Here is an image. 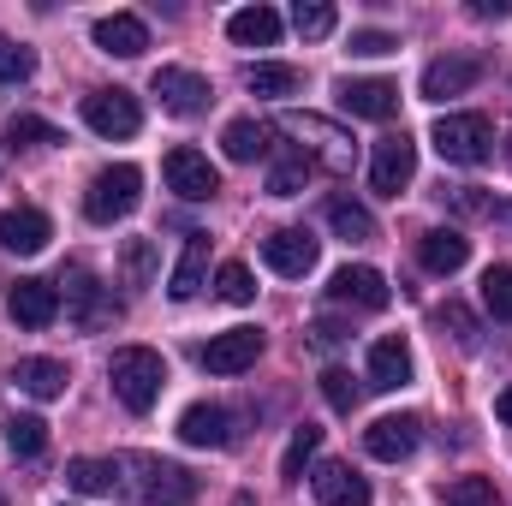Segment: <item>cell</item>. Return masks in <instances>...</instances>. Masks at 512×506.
<instances>
[{"label": "cell", "instance_id": "6da1fadb", "mask_svg": "<svg viewBox=\"0 0 512 506\" xmlns=\"http://www.w3.org/2000/svg\"><path fill=\"white\" fill-rule=\"evenodd\" d=\"M108 381H114L120 405L143 417V411H155V399H161V387H167V358L149 352V346H120L114 364H108Z\"/></svg>", "mask_w": 512, "mask_h": 506}, {"label": "cell", "instance_id": "7a4b0ae2", "mask_svg": "<svg viewBox=\"0 0 512 506\" xmlns=\"http://www.w3.org/2000/svg\"><path fill=\"white\" fill-rule=\"evenodd\" d=\"M280 131L298 137V155H304V161L316 155L328 173H352V161H358L352 131H340L334 120H322V114H280Z\"/></svg>", "mask_w": 512, "mask_h": 506}, {"label": "cell", "instance_id": "3957f363", "mask_svg": "<svg viewBox=\"0 0 512 506\" xmlns=\"http://www.w3.org/2000/svg\"><path fill=\"white\" fill-rule=\"evenodd\" d=\"M137 203H143V173H137L131 161H120V167H102V173L90 179V191H84V215H90L96 227L126 221Z\"/></svg>", "mask_w": 512, "mask_h": 506}, {"label": "cell", "instance_id": "277c9868", "mask_svg": "<svg viewBox=\"0 0 512 506\" xmlns=\"http://www.w3.org/2000/svg\"><path fill=\"white\" fill-rule=\"evenodd\" d=\"M435 155L453 167H483L495 155V126L483 114H441L435 120Z\"/></svg>", "mask_w": 512, "mask_h": 506}, {"label": "cell", "instance_id": "5b68a950", "mask_svg": "<svg viewBox=\"0 0 512 506\" xmlns=\"http://www.w3.org/2000/svg\"><path fill=\"white\" fill-rule=\"evenodd\" d=\"M143 471V483H131V495L143 506H197V477L185 465H167V459H131Z\"/></svg>", "mask_w": 512, "mask_h": 506}, {"label": "cell", "instance_id": "8992f818", "mask_svg": "<svg viewBox=\"0 0 512 506\" xmlns=\"http://www.w3.org/2000/svg\"><path fill=\"white\" fill-rule=\"evenodd\" d=\"M84 126L96 131V137H137L143 108H137L131 90H90L84 96Z\"/></svg>", "mask_w": 512, "mask_h": 506}, {"label": "cell", "instance_id": "52a82bcc", "mask_svg": "<svg viewBox=\"0 0 512 506\" xmlns=\"http://www.w3.org/2000/svg\"><path fill=\"white\" fill-rule=\"evenodd\" d=\"M149 90H155V96H161V108H167V114H179V120H191V114H203V108L215 102L209 78H203V72H191V66H161Z\"/></svg>", "mask_w": 512, "mask_h": 506}, {"label": "cell", "instance_id": "ba28073f", "mask_svg": "<svg viewBox=\"0 0 512 506\" xmlns=\"http://www.w3.org/2000/svg\"><path fill=\"white\" fill-rule=\"evenodd\" d=\"M411 179H417V143H411L405 131H393V137L376 143V155H370V185H376L382 197H399Z\"/></svg>", "mask_w": 512, "mask_h": 506}, {"label": "cell", "instance_id": "9c48e42d", "mask_svg": "<svg viewBox=\"0 0 512 506\" xmlns=\"http://www.w3.org/2000/svg\"><path fill=\"white\" fill-rule=\"evenodd\" d=\"M161 173H167V191H179L185 203H209V197L221 191V173H215L209 155H197V149H167Z\"/></svg>", "mask_w": 512, "mask_h": 506}, {"label": "cell", "instance_id": "30bf717a", "mask_svg": "<svg viewBox=\"0 0 512 506\" xmlns=\"http://www.w3.org/2000/svg\"><path fill=\"white\" fill-rule=\"evenodd\" d=\"M197 358H203L209 376H245L256 358H262V328H227V334H215Z\"/></svg>", "mask_w": 512, "mask_h": 506}, {"label": "cell", "instance_id": "8fae6325", "mask_svg": "<svg viewBox=\"0 0 512 506\" xmlns=\"http://www.w3.org/2000/svg\"><path fill=\"white\" fill-rule=\"evenodd\" d=\"M328 298L334 304H352V310H387V274L382 268H364V262H346V268H334V280H328Z\"/></svg>", "mask_w": 512, "mask_h": 506}, {"label": "cell", "instance_id": "7c38bea8", "mask_svg": "<svg viewBox=\"0 0 512 506\" xmlns=\"http://www.w3.org/2000/svg\"><path fill=\"white\" fill-rule=\"evenodd\" d=\"M316 256H322V245H316L304 227H280V233L262 239V262H268L274 274H286V280H304V274L316 268Z\"/></svg>", "mask_w": 512, "mask_h": 506}, {"label": "cell", "instance_id": "4fadbf2b", "mask_svg": "<svg viewBox=\"0 0 512 506\" xmlns=\"http://www.w3.org/2000/svg\"><path fill=\"white\" fill-rule=\"evenodd\" d=\"M6 316H12L18 328H48V322L60 316V286H48V280H36V274L12 280V292H6Z\"/></svg>", "mask_w": 512, "mask_h": 506}, {"label": "cell", "instance_id": "5bb4252c", "mask_svg": "<svg viewBox=\"0 0 512 506\" xmlns=\"http://www.w3.org/2000/svg\"><path fill=\"white\" fill-rule=\"evenodd\" d=\"M340 108L352 120H393L399 114V84H387V78H346L340 84Z\"/></svg>", "mask_w": 512, "mask_h": 506}, {"label": "cell", "instance_id": "9a60e30c", "mask_svg": "<svg viewBox=\"0 0 512 506\" xmlns=\"http://www.w3.org/2000/svg\"><path fill=\"white\" fill-rule=\"evenodd\" d=\"M66 310H72V322H78L84 334H96V328H108V322L120 316V304L108 298V286H96L90 274H72V280H66Z\"/></svg>", "mask_w": 512, "mask_h": 506}, {"label": "cell", "instance_id": "2e32d148", "mask_svg": "<svg viewBox=\"0 0 512 506\" xmlns=\"http://www.w3.org/2000/svg\"><path fill=\"white\" fill-rule=\"evenodd\" d=\"M417 417H376L370 429H364V447H370V459H382V465H399V459H411L417 453Z\"/></svg>", "mask_w": 512, "mask_h": 506}, {"label": "cell", "instance_id": "e0dca14e", "mask_svg": "<svg viewBox=\"0 0 512 506\" xmlns=\"http://www.w3.org/2000/svg\"><path fill=\"white\" fill-rule=\"evenodd\" d=\"M477 78H483V60L447 54V60H429V66H423V96H429V102H447V96H465Z\"/></svg>", "mask_w": 512, "mask_h": 506}, {"label": "cell", "instance_id": "ac0fdd59", "mask_svg": "<svg viewBox=\"0 0 512 506\" xmlns=\"http://www.w3.org/2000/svg\"><path fill=\"white\" fill-rule=\"evenodd\" d=\"M310 489H316L322 506H370V483H364L352 465H340V459L316 465V471H310Z\"/></svg>", "mask_w": 512, "mask_h": 506}, {"label": "cell", "instance_id": "d6986e66", "mask_svg": "<svg viewBox=\"0 0 512 506\" xmlns=\"http://www.w3.org/2000/svg\"><path fill=\"white\" fill-rule=\"evenodd\" d=\"M48 239H54V221H48L42 209H6V215H0V245L12 256L48 251Z\"/></svg>", "mask_w": 512, "mask_h": 506}, {"label": "cell", "instance_id": "ffe728a7", "mask_svg": "<svg viewBox=\"0 0 512 506\" xmlns=\"http://www.w3.org/2000/svg\"><path fill=\"white\" fill-rule=\"evenodd\" d=\"M96 48L120 54V60H137L149 48V24L137 12H108V18H96Z\"/></svg>", "mask_w": 512, "mask_h": 506}, {"label": "cell", "instance_id": "44dd1931", "mask_svg": "<svg viewBox=\"0 0 512 506\" xmlns=\"http://www.w3.org/2000/svg\"><path fill=\"white\" fill-rule=\"evenodd\" d=\"M417 262H423L429 274H459V268L471 262V239H465L459 227H435V233L417 239Z\"/></svg>", "mask_w": 512, "mask_h": 506}, {"label": "cell", "instance_id": "7402d4cb", "mask_svg": "<svg viewBox=\"0 0 512 506\" xmlns=\"http://www.w3.org/2000/svg\"><path fill=\"white\" fill-rule=\"evenodd\" d=\"M179 441H185V447H227V441H233V417H227L221 405H185Z\"/></svg>", "mask_w": 512, "mask_h": 506}, {"label": "cell", "instance_id": "603a6c76", "mask_svg": "<svg viewBox=\"0 0 512 506\" xmlns=\"http://www.w3.org/2000/svg\"><path fill=\"white\" fill-rule=\"evenodd\" d=\"M227 36H233L239 48H274V42H280V12H274V6H245V12L227 18Z\"/></svg>", "mask_w": 512, "mask_h": 506}, {"label": "cell", "instance_id": "cb8c5ba5", "mask_svg": "<svg viewBox=\"0 0 512 506\" xmlns=\"http://www.w3.org/2000/svg\"><path fill=\"white\" fill-rule=\"evenodd\" d=\"M405 381H411V346H405V340H376V346H370V387L393 393V387H405Z\"/></svg>", "mask_w": 512, "mask_h": 506}, {"label": "cell", "instance_id": "d4e9b609", "mask_svg": "<svg viewBox=\"0 0 512 506\" xmlns=\"http://www.w3.org/2000/svg\"><path fill=\"white\" fill-rule=\"evenodd\" d=\"M203 274H209V233H191V239H185V256H179V268H173V280H167V292L185 304V298L203 292Z\"/></svg>", "mask_w": 512, "mask_h": 506}, {"label": "cell", "instance_id": "484cf974", "mask_svg": "<svg viewBox=\"0 0 512 506\" xmlns=\"http://www.w3.org/2000/svg\"><path fill=\"white\" fill-rule=\"evenodd\" d=\"M12 381H18L30 399H60L72 376H66V364H60V358H24V364L12 370Z\"/></svg>", "mask_w": 512, "mask_h": 506}, {"label": "cell", "instance_id": "4316f807", "mask_svg": "<svg viewBox=\"0 0 512 506\" xmlns=\"http://www.w3.org/2000/svg\"><path fill=\"white\" fill-rule=\"evenodd\" d=\"M328 227L340 233V239H352V245H370L376 239V215L364 209V203H352V197H328Z\"/></svg>", "mask_w": 512, "mask_h": 506}, {"label": "cell", "instance_id": "83f0119b", "mask_svg": "<svg viewBox=\"0 0 512 506\" xmlns=\"http://www.w3.org/2000/svg\"><path fill=\"white\" fill-rule=\"evenodd\" d=\"M66 483L78 495H114L120 489V459H72L66 465Z\"/></svg>", "mask_w": 512, "mask_h": 506}, {"label": "cell", "instance_id": "f1b7e54d", "mask_svg": "<svg viewBox=\"0 0 512 506\" xmlns=\"http://www.w3.org/2000/svg\"><path fill=\"white\" fill-rule=\"evenodd\" d=\"M304 78H298V66H286V60H256L245 66V90L251 96H292Z\"/></svg>", "mask_w": 512, "mask_h": 506}, {"label": "cell", "instance_id": "f546056e", "mask_svg": "<svg viewBox=\"0 0 512 506\" xmlns=\"http://www.w3.org/2000/svg\"><path fill=\"white\" fill-rule=\"evenodd\" d=\"M221 149H227V161H256V155H268V126L233 120V126L221 131Z\"/></svg>", "mask_w": 512, "mask_h": 506}, {"label": "cell", "instance_id": "4dcf8cb0", "mask_svg": "<svg viewBox=\"0 0 512 506\" xmlns=\"http://www.w3.org/2000/svg\"><path fill=\"white\" fill-rule=\"evenodd\" d=\"M48 143H66L48 120H36V114H12L6 120V149H48Z\"/></svg>", "mask_w": 512, "mask_h": 506}, {"label": "cell", "instance_id": "1f68e13d", "mask_svg": "<svg viewBox=\"0 0 512 506\" xmlns=\"http://www.w3.org/2000/svg\"><path fill=\"white\" fill-rule=\"evenodd\" d=\"M441 501L447 506H501V489H495V477H453V483H441Z\"/></svg>", "mask_w": 512, "mask_h": 506}, {"label": "cell", "instance_id": "d6a6232c", "mask_svg": "<svg viewBox=\"0 0 512 506\" xmlns=\"http://www.w3.org/2000/svg\"><path fill=\"white\" fill-rule=\"evenodd\" d=\"M334 24H340V12H334L328 0H298V6H292V30H298V36H310V42L334 36Z\"/></svg>", "mask_w": 512, "mask_h": 506}, {"label": "cell", "instance_id": "836d02e7", "mask_svg": "<svg viewBox=\"0 0 512 506\" xmlns=\"http://www.w3.org/2000/svg\"><path fill=\"white\" fill-rule=\"evenodd\" d=\"M6 447H12V459H36L48 447V423L42 417H12L6 423Z\"/></svg>", "mask_w": 512, "mask_h": 506}, {"label": "cell", "instance_id": "e575fe53", "mask_svg": "<svg viewBox=\"0 0 512 506\" xmlns=\"http://www.w3.org/2000/svg\"><path fill=\"white\" fill-rule=\"evenodd\" d=\"M316 447H322V429H316V423H298V429H292V441H286L280 477H304V465L316 459Z\"/></svg>", "mask_w": 512, "mask_h": 506}, {"label": "cell", "instance_id": "d590c367", "mask_svg": "<svg viewBox=\"0 0 512 506\" xmlns=\"http://www.w3.org/2000/svg\"><path fill=\"white\" fill-rule=\"evenodd\" d=\"M483 310H489L495 322H512V268L507 262L483 274Z\"/></svg>", "mask_w": 512, "mask_h": 506}, {"label": "cell", "instance_id": "8d00e7d4", "mask_svg": "<svg viewBox=\"0 0 512 506\" xmlns=\"http://www.w3.org/2000/svg\"><path fill=\"white\" fill-rule=\"evenodd\" d=\"M435 322L453 334V346H465V352H477V340H483V328H477V316L465 310V304H441L435 310Z\"/></svg>", "mask_w": 512, "mask_h": 506}, {"label": "cell", "instance_id": "74e56055", "mask_svg": "<svg viewBox=\"0 0 512 506\" xmlns=\"http://www.w3.org/2000/svg\"><path fill=\"white\" fill-rule=\"evenodd\" d=\"M304 185H310V161H304V155H292V161H274V167H268V191H274V197H298Z\"/></svg>", "mask_w": 512, "mask_h": 506}, {"label": "cell", "instance_id": "f35d334b", "mask_svg": "<svg viewBox=\"0 0 512 506\" xmlns=\"http://www.w3.org/2000/svg\"><path fill=\"white\" fill-rule=\"evenodd\" d=\"M30 72H36V48H24V42L0 36V84H24Z\"/></svg>", "mask_w": 512, "mask_h": 506}, {"label": "cell", "instance_id": "ab89813d", "mask_svg": "<svg viewBox=\"0 0 512 506\" xmlns=\"http://www.w3.org/2000/svg\"><path fill=\"white\" fill-rule=\"evenodd\" d=\"M120 274H126V286H149V274H155V245H149V239H126Z\"/></svg>", "mask_w": 512, "mask_h": 506}, {"label": "cell", "instance_id": "60d3db41", "mask_svg": "<svg viewBox=\"0 0 512 506\" xmlns=\"http://www.w3.org/2000/svg\"><path fill=\"white\" fill-rule=\"evenodd\" d=\"M215 292L227 298V304H251L256 298V280L245 262H221V274H215Z\"/></svg>", "mask_w": 512, "mask_h": 506}, {"label": "cell", "instance_id": "b9f144b4", "mask_svg": "<svg viewBox=\"0 0 512 506\" xmlns=\"http://www.w3.org/2000/svg\"><path fill=\"white\" fill-rule=\"evenodd\" d=\"M322 399H328L334 411H346V417L358 411V387H352V376H346V370H322Z\"/></svg>", "mask_w": 512, "mask_h": 506}, {"label": "cell", "instance_id": "7bdbcfd3", "mask_svg": "<svg viewBox=\"0 0 512 506\" xmlns=\"http://www.w3.org/2000/svg\"><path fill=\"white\" fill-rule=\"evenodd\" d=\"M441 197H447V209H453V215H495V203L483 197V185H447Z\"/></svg>", "mask_w": 512, "mask_h": 506}, {"label": "cell", "instance_id": "ee69618b", "mask_svg": "<svg viewBox=\"0 0 512 506\" xmlns=\"http://www.w3.org/2000/svg\"><path fill=\"white\" fill-rule=\"evenodd\" d=\"M399 48V36H387V30H352V54L358 60H382Z\"/></svg>", "mask_w": 512, "mask_h": 506}, {"label": "cell", "instance_id": "f6af8a7d", "mask_svg": "<svg viewBox=\"0 0 512 506\" xmlns=\"http://www.w3.org/2000/svg\"><path fill=\"white\" fill-rule=\"evenodd\" d=\"M310 340H316V346H340V340H346V328H340V322H328V316H322V322H316V328H310Z\"/></svg>", "mask_w": 512, "mask_h": 506}, {"label": "cell", "instance_id": "bcb514c9", "mask_svg": "<svg viewBox=\"0 0 512 506\" xmlns=\"http://www.w3.org/2000/svg\"><path fill=\"white\" fill-rule=\"evenodd\" d=\"M471 12H477V18H507L512 6H507V0H495V6H489V0H477V6H471Z\"/></svg>", "mask_w": 512, "mask_h": 506}, {"label": "cell", "instance_id": "7dc6e473", "mask_svg": "<svg viewBox=\"0 0 512 506\" xmlns=\"http://www.w3.org/2000/svg\"><path fill=\"white\" fill-rule=\"evenodd\" d=\"M495 417L512 429V387H501V399H495Z\"/></svg>", "mask_w": 512, "mask_h": 506}, {"label": "cell", "instance_id": "c3c4849f", "mask_svg": "<svg viewBox=\"0 0 512 506\" xmlns=\"http://www.w3.org/2000/svg\"><path fill=\"white\" fill-rule=\"evenodd\" d=\"M507 167H512V137H507Z\"/></svg>", "mask_w": 512, "mask_h": 506}, {"label": "cell", "instance_id": "681fc988", "mask_svg": "<svg viewBox=\"0 0 512 506\" xmlns=\"http://www.w3.org/2000/svg\"><path fill=\"white\" fill-rule=\"evenodd\" d=\"M0 506H6V501H0Z\"/></svg>", "mask_w": 512, "mask_h": 506}]
</instances>
